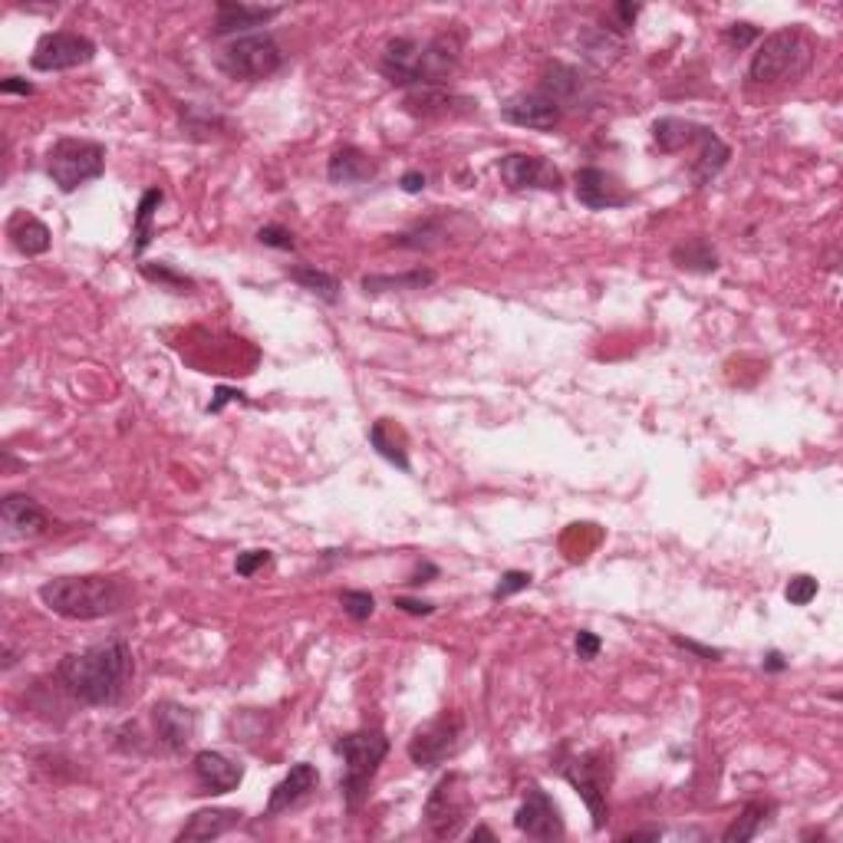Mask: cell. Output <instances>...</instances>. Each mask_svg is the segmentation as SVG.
<instances>
[{"label": "cell", "mask_w": 843, "mask_h": 843, "mask_svg": "<svg viewBox=\"0 0 843 843\" xmlns=\"http://www.w3.org/2000/svg\"><path fill=\"white\" fill-rule=\"evenodd\" d=\"M471 811V794H468V778L458 771H448L428 794L425 801V828L438 841H451L461 834L465 821Z\"/></svg>", "instance_id": "9c48e42d"}, {"label": "cell", "mask_w": 843, "mask_h": 843, "mask_svg": "<svg viewBox=\"0 0 843 843\" xmlns=\"http://www.w3.org/2000/svg\"><path fill=\"white\" fill-rule=\"evenodd\" d=\"M461 738H465V718L461 711H438L435 718H428L425 725H419L409 738V761L422 768V771H431L438 764H445L448 758H455V751L461 748Z\"/></svg>", "instance_id": "ba28073f"}, {"label": "cell", "mask_w": 843, "mask_h": 843, "mask_svg": "<svg viewBox=\"0 0 843 843\" xmlns=\"http://www.w3.org/2000/svg\"><path fill=\"white\" fill-rule=\"evenodd\" d=\"M573 649H576V659L593 663V659L600 656V649H603V639H600L596 633H590V629H580V633L573 636Z\"/></svg>", "instance_id": "f6af8a7d"}, {"label": "cell", "mask_w": 843, "mask_h": 843, "mask_svg": "<svg viewBox=\"0 0 843 843\" xmlns=\"http://www.w3.org/2000/svg\"><path fill=\"white\" fill-rule=\"evenodd\" d=\"M393 606L403 610V613H409V616H431V613H435V603H431V600H416V596H396Z\"/></svg>", "instance_id": "7dc6e473"}, {"label": "cell", "mask_w": 843, "mask_h": 843, "mask_svg": "<svg viewBox=\"0 0 843 843\" xmlns=\"http://www.w3.org/2000/svg\"><path fill=\"white\" fill-rule=\"evenodd\" d=\"M613 751L610 748H590L580 751L573 758H566L561 764L563 781L580 794V801L586 804L590 818H593V831H603L610 821V784H613Z\"/></svg>", "instance_id": "5b68a950"}, {"label": "cell", "mask_w": 843, "mask_h": 843, "mask_svg": "<svg viewBox=\"0 0 843 843\" xmlns=\"http://www.w3.org/2000/svg\"><path fill=\"white\" fill-rule=\"evenodd\" d=\"M0 524L7 541H27V538L46 534L53 528V518L37 498L13 491V495H3L0 501Z\"/></svg>", "instance_id": "ac0fdd59"}, {"label": "cell", "mask_w": 843, "mask_h": 843, "mask_svg": "<svg viewBox=\"0 0 843 843\" xmlns=\"http://www.w3.org/2000/svg\"><path fill=\"white\" fill-rule=\"evenodd\" d=\"M435 576H438V566H435L431 561H422L419 566L413 570V576H409V586H416V590H419V586H425V583H431Z\"/></svg>", "instance_id": "f907efd6"}, {"label": "cell", "mask_w": 843, "mask_h": 843, "mask_svg": "<svg viewBox=\"0 0 843 843\" xmlns=\"http://www.w3.org/2000/svg\"><path fill=\"white\" fill-rule=\"evenodd\" d=\"M283 7H258V3H241V0H218L215 3V23L211 33L215 37H248L258 33V27H268L271 20H278Z\"/></svg>", "instance_id": "d6986e66"}, {"label": "cell", "mask_w": 843, "mask_h": 843, "mask_svg": "<svg viewBox=\"0 0 843 843\" xmlns=\"http://www.w3.org/2000/svg\"><path fill=\"white\" fill-rule=\"evenodd\" d=\"M673 646H676V649H683V653H689V656H696V659H702V663H718V659L725 656L721 649H715V646H702V643L686 639V636H673Z\"/></svg>", "instance_id": "bcb514c9"}, {"label": "cell", "mask_w": 843, "mask_h": 843, "mask_svg": "<svg viewBox=\"0 0 843 843\" xmlns=\"http://www.w3.org/2000/svg\"><path fill=\"white\" fill-rule=\"evenodd\" d=\"M271 561H274L271 551H244V554H238V561H235V573H238V576H254L258 570H264Z\"/></svg>", "instance_id": "ee69618b"}, {"label": "cell", "mask_w": 843, "mask_h": 843, "mask_svg": "<svg viewBox=\"0 0 843 843\" xmlns=\"http://www.w3.org/2000/svg\"><path fill=\"white\" fill-rule=\"evenodd\" d=\"M403 110L416 119H455V116L478 113V100L455 93L448 86H416V90H406Z\"/></svg>", "instance_id": "e0dca14e"}, {"label": "cell", "mask_w": 843, "mask_h": 843, "mask_svg": "<svg viewBox=\"0 0 843 843\" xmlns=\"http://www.w3.org/2000/svg\"><path fill=\"white\" fill-rule=\"evenodd\" d=\"M419 37H393V40L383 46L379 73L386 76V83H393V86H399V90H416V83H419Z\"/></svg>", "instance_id": "603a6c76"}, {"label": "cell", "mask_w": 843, "mask_h": 843, "mask_svg": "<svg viewBox=\"0 0 843 843\" xmlns=\"http://www.w3.org/2000/svg\"><path fill=\"white\" fill-rule=\"evenodd\" d=\"M162 201H165V191H162L158 185H152V188L142 191L139 208H136V221H133V254H136V258L145 254V248H148L152 238H155V215H158Z\"/></svg>", "instance_id": "d590c367"}, {"label": "cell", "mask_w": 843, "mask_h": 843, "mask_svg": "<svg viewBox=\"0 0 843 843\" xmlns=\"http://www.w3.org/2000/svg\"><path fill=\"white\" fill-rule=\"evenodd\" d=\"M103 171H106V145L103 142L63 136L46 152V175L63 195H73L83 185L103 178Z\"/></svg>", "instance_id": "8992f818"}, {"label": "cell", "mask_w": 843, "mask_h": 843, "mask_svg": "<svg viewBox=\"0 0 843 843\" xmlns=\"http://www.w3.org/2000/svg\"><path fill=\"white\" fill-rule=\"evenodd\" d=\"M818 593H821V583H818L811 573H798V576H791L788 586H784V600H788L791 606H808Z\"/></svg>", "instance_id": "f35d334b"}, {"label": "cell", "mask_w": 843, "mask_h": 843, "mask_svg": "<svg viewBox=\"0 0 843 843\" xmlns=\"http://www.w3.org/2000/svg\"><path fill=\"white\" fill-rule=\"evenodd\" d=\"M761 669H764V673H784V669H788V659H784L778 649H771V653H764Z\"/></svg>", "instance_id": "f5cc1de1"}, {"label": "cell", "mask_w": 843, "mask_h": 843, "mask_svg": "<svg viewBox=\"0 0 843 843\" xmlns=\"http://www.w3.org/2000/svg\"><path fill=\"white\" fill-rule=\"evenodd\" d=\"M152 728H155V741L162 751L181 754L195 741L198 715H195V708L175 702V699H158L152 705Z\"/></svg>", "instance_id": "2e32d148"}, {"label": "cell", "mask_w": 843, "mask_h": 843, "mask_svg": "<svg viewBox=\"0 0 843 843\" xmlns=\"http://www.w3.org/2000/svg\"><path fill=\"white\" fill-rule=\"evenodd\" d=\"M0 93H3V96H33L37 86L27 83L23 76H3V80H0Z\"/></svg>", "instance_id": "c3c4849f"}, {"label": "cell", "mask_w": 843, "mask_h": 843, "mask_svg": "<svg viewBox=\"0 0 843 843\" xmlns=\"http://www.w3.org/2000/svg\"><path fill=\"white\" fill-rule=\"evenodd\" d=\"M376 162L363 152V148H356V145H340V148H333V155H330V162H326V178H330V185H366V181H373L376 178Z\"/></svg>", "instance_id": "d4e9b609"}, {"label": "cell", "mask_w": 843, "mask_h": 843, "mask_svg": "<svg viewBox=\"0 0 843 843\" xmlns=\"http://www.w3.org/2000/svg\"><path fill=\"white\" fill-rule=\"evenodd\" d=\"M514 828L531 841H561L563 831H566L558 801L541 784L528 788V794L514 814Z\"/></svg>", "instance_id": "9a60e30c"}, {"label": "cell", "mask_w": 843, "mask_h": 843, "mask_svg": "<svg viewBox=\"0 0 843 843\" xmlns=\"http://www.w3.org/2000/svg\"><path fill=\"white\" fill-rule=\"evenodd\" d=\"M659 837H663V831H656V828H653V831H633V834H623L620 841L633 843V841H659Z\"/></svg>", "instance_id": "db71d44e"}, {"label": "cell", "mask_w": 843, "mask_h": 843, "mask_svg": "<svg viewBox=\"0 0 843 843\" xmlns=\"http://www.w3.org/2000/svg\"><path fill=\"white\" fill-rule=\"evenodd\" d=\"M669 261L686 271V274H715L721 268V254L718 248L705 238V235H693V238H683L679 244H673L669 251Z\"/></svg>", "instance_id": "484cf974"}, {"label": "cell", "mask_w": 843, "mask_h": 843, "mask_svg": "<svg viewBox=\"0 0 843 843\" xmlns=\"http://www.w3.org/2000/svg\"><path fill=\"white\" fill-rule=\"evenodd\" d=\"M40 603L73 623H93L106 616H119L136 603V586L126 576H103V573H86V576H56L46 580L37 590Z\"/></svg>", "instance_id": "7a4b0ae2"}, {"label": "cell", "mask_w": 843, "mask_h": 843, "mask_svg": "<svg viewBox=\"0 0 843 843\" xmlns=\"http://www.w3.org/2000/svg\"><path fill=\"white\" fill-rule=\"evenodd\" d=\"M573 195L583 208L590 211H613V208H626L633 205V191L606 168L596 165H583L573 175Z\"/></svg>", "instance_id": "5bb4252c"}, {"label": "cell", "mask_w": 843, "mask_h": 843, "mask_svg": "<svg viewBox=\"0 0 843 843\" xmlns=\"http://www.w3.org/2000/svg\"><path fill=\"white\" fill-rule=\"evenodd\" d=\"M725 40H728L731 46L745 50V46H751L754 40H761V30H758L754 23H748V20H738V23L725 27Z\"/></svg>", "instance_id": "7bdbcfd3"}, {"label": "cell", "mask_w": 843, "mask_h": 843, "mask_svg": "<svg viewBox=\"0 0 843 843\" xmlns=\"http://www.w3.org/2000/svg\"><path fill=\"white\" fill-rule=\"evenodd\" d=\"M814 66V43L801 27H781L768 33L748 63V83L754 86H778L798 83Z\"/></svg>", "instance_id": "3957f363"}, {"label": "cell", "mask_w": 843, "mask_h": 843, "mask_svg": "<svg viewBox=\"0 0 843 843\" xmlns=\"http://www.w3.org/2000/svg\"><path fill=\"white\" fill-rule=\"evenodd\" d=\"M771 818H774V804H771V801H748V804L738 811V818L725 828L721 841L725 843L754 841V837L761 834V828H768V824H771Z\"/></svg>", "instance_id": "f546056e"}, {"label": "cell", "mask_w": 843, "mask_h": 843, "mask_svg": "<svg viewBox=\"0 0 843 843\" xmlns=\"http://www.w3.org/2000/svg\"><path fill=\"white\" fill-rule=\"evenodd\" d=\"M580 46L590 63L596 66H613L623 56V37H616L606 27H583L580 30Z\"/></svg>", "instance_id": "e575fe53"}, {"label": "cell", "mask_w": 843, "mask_h": 843, "mask_svg": "<svg viewBox=\"0 0 843 843\" xmlns=\"http://www.w3.org/2000/svg\"><path fill=\"white\" fill-rule=\"evenodd\" d=\"M281 43L271 33H248V37H235L231 43H225L215 53L218 70L228 80H241V83H264L271 80L283 66Z\"/></svg>", "instance_id": "52a82bcc"}, {"label": "cell", "mask_w": 843, "mask_h": 843, "mask_svg": "<svg viewBox=\"0 0 843 843\" xmlns=\"http://www.w3.org/2000/svg\"><path fill=\"white\" fill-rule=\"evenodd\" d=\"M139 274L148 283L162 287V290H171V293H195V281L188 274H181L178 268L165 264V261H145L139 264Z\"/></svg>", "instance_id": "8d00e7d4"}, {"label": "cell", "mask_w": 843, "mask_h": 843, "mask_svg": "<svg viewBox=\"0 0 843 843\" xmlns=\"http://www.w3.org/2000/svg\"><path fill=\"white\" fill-rule=\"evenodd\" d=\"M538 93H544L551 103H558L563 113L566 110H593L603 96L600 83L586 70H580L573 63H563V60H551L544 66Z\"/></svg>", "instance_id": "30bf717a"}, {"label": "cell", "mask_w": 843, "mask_h": 843, "mask_svg": "<svg viewBox=\"0 0 843 843\" xmlns=\"http://www.w3.org/2000/svg\"><path fill=\"white\" fill-rule=\"evenodd\" d=\"M425 171H419V168H413V171H406L403 178H399V188L406 191V195H419V191H425Z\"/></svg>", "instance_id": "681fc988"}, {"label": "cell", "mask_w": 843, "mask_h": 843, "mask_svg": "<svg viewBox=\"0 0 843 843\" xmlns=\"http://www.w3.org/2000/svg\"><path fill=\"white\" fill-rule=\"evenodd\" d=\"M241 811H235V808H205V811H195L188 821H185V828L175 834V841L178 843H198V841H218V837H225V834H231V831H238L241 828Z\"/></svg>", "instance_id": "cb8c5ba5"}, {"label": "cell", "mask_w": 843, "mask_h": 843, "mask_svg": "<svg viewBox=\"0 0 843 843\" xmlns=\"http://www.w3.org/2000/svg\"><path fill=\"white\" fill-rule=\"evenodd\" d=\"M258 241H261L264 248H274V251H293V248H296L293 231L283 228V225H264V228H258Z\"/></svg>", "instance_id": "b9f144b4"}, {"label": "cell", "mask_w": 843, "mask_h": 843, "mask_svg": "<svg viewBox=\"0 0 843 843\" xmlns=\"http://www.w3.org/2000/svg\"><path fill=\"white\" fill-rule=\"evenodd\" d=\"M96 60V43L86 33H73V30H53L43 33L30 53V66L37 73H63V70H76Z\"/></svg>", "instance_id": "8fae6325"}, {"label": "cell", "mask_w": 843, "mask_h": 843, "mask_svg": "<svg viewBox=\"0 0 843 843\" xmlns=\"http://www.w3.org/2000/svg\"><path fill=\"white\" fill-rule=\"evenodd\" d=\"M340 606L353 623H366L376 613V596L370 590H343L340 593Z\"/></svg>", "instance_id": "74e56055"}, {"label": "cell", "mask_w": 843, "mask_h": 843, "mask_svg": "<svg viewBox=\"0 0 843 843\" xmlns=\"http://www.w3.org/2000/svg\"><path fill=\"white\" fill-rule=\"evenodd\" d=\"M438 281V274L431 268H413L406 274H366L360 287L366 293H403V290H428Z\"/></svg>", "instance_id": "d6a6232c"}, {"label": "cell", "mask_w": 843, "mask_h": 843, "mask_svg": "<svg viewBox=\"0 0 843 843\" xmlns=\"http://www.w3.org/2000/svg\"><path fill=\"white\" fill-rule=\"evenodd\" d=\"M448 238H451L448 218H425L416 228H409L403 235H393V244L406 248V251H435V248L448 244Z\"/></svg>", "instance_id": "1f68e13d"}, {"label": "cell", "mask_w": 843, "mask_h": 843, "mask_svg": "<svg viewBox=\"0 0 843 843\" xmlns=\"http://www.w3.org/2000/svg\"><path fill=\"white\" fill-rule=\"evenodd\" d=\"M461 53H465L461 30H438L435 37L422 40L419 83L416 86H448V80L461 66Z\"/></svg>", "instance_id": "4fadbf2b"}, {"label": "cell", "mask_w": 843, "mask_h": 843, "mask_svg": "<svg viewBox=\"0 0 843 843\" xmlns=\"http://www.w3.org/2000/svg\"><path fill=\"white\" fill-rule=\"evenodd\" d=\"M370 445L389 461L396 465L399 471H413V461H409V441H406V431L396 425L393 419H376L370 425Z\"/></svg>", "instance_id": "83f0119b"}, {"label": "cell", "mask_w": 843, "mask_h": 843, "mask_svg": "<svg viewBox=\"0 0 843 843\" xmlns=\"http://www.w3.org/2000/svg\"><path fill=\"white\" fill-rule=\"evenodd\" d=\"M699 136H702V123H693V119H683V116H663V119L653 123V139L669 155L696 145Z\"/></svg>", "instance_id": "4dcf8cb0"}, {"label": "cell", "mask_w": 843, "mask_h": 843, "mask_svg": "<svg viewBox=\"0 0 843 843\" xmlns=\"http://www.w3.org/2000/svg\"><path fill=\"white\" fill-rule=\"evenodd\" d=\"M468 837H471V841H491V843L498 841V837H495V831H488V828H475Z\"/></svg>", "instance_id": "9f6ffc18"}, {"label": "cell", "mask_w": 843, "mask_h": 843, "mask_svg": "<svg viewBox=\"0 0 843 843\" xmlns=\"http://www.w3.org/2000/svg\"><path fill=\"white\" fill-rule=\"evenodd\" d=\"M320 788V771L310 764V761H296L290 771H287V778H283L281 784L271 791V798H268V808H264V818L268 821H274V818H281L287 811H293V808H300L303 801H310L313 798V791Z\"/></svg>", "instance_id": "7402d4cb"}, {"label": "cell", "mask_w": 843, "mask_h": 843, "mask_svg": "<svg viewBox=\"0 0 843 843\" xmlns=\"http://www.w3.org/2000/svg\"><path fill=\"white\" fill-rule=\"evenodd\" d=\"M283 274L296 283V287H303L306 293L320 296L323 303H340V290H343V287H340V281H336L330 271H320L316 264H306V261H300V264H290Z\"/></svg>", "instance_id": "836d02e7"}, {"label": "cell", "mask_w": 843, "mask_h": 843, "mask_svg": "<svg viewBox=\"0 0 843 843\" xmlns=\"http://www.w3.org/2000/svg\"><path fill=\"white\" fill-rule=\"evenodd\" d=\"M191 774H195V784L201 788V794H228V791L241 788L244 764L221 754V751L205 748L191 758Z\"/></svg>", "instance_id": "ffe728a7"}, {"label": "cell", "mask_w": 843, "mask_h": 843, "mask_svg": "<svg viewBox=\"0 0 843 843\" xmlns=\"http://www.w3.org/2000/svg\"><path fill=\"white\" fill-rule=\"evenodd\" d=\"M501 119L518 126V129H538V133H551L563 119V110L558 103H551L544 93L531 90V93H518L501 106Z\"/></svg>", "instance_id": "44dd1931"}, {"label": "cell", "mask_w": 843, "mask_h": 843, "mask_svg": "<svg viewBox=\"0 0 843 843\" xmlns=\"http://www.w3.org/2000/svg\"><path fill=\"white\" fill-rule=\"evenodd\" d=\"M136 676V659L126 639H106L83 653H70L56 666L60 689L80 705L113 708L126 699Z\"/></svg>", "instance_id": "6da1fadb"}, {"label": "cell", "mask_w": 843, "mask_h": 843, "mask_svg": "<svg viewBox=\"0 0 843 843\" xmlns=\"http://www.w3.org/2000/svg\"><path fill=\"white\" fill-rule=\"evenodd\" d=\"M531 583H534V576H531L528 570H508V573H501V580L495 583L491 600H508V596H514V593L528 590Z\"/></svg>", "instance_id": "60d3db41"}, {"label": "cell", "mask_w": 843, "mask_h": 843, "mask_svg": "<svg viewBox=\"0 0 843 843\" xmlns=\"http://www.w3.org/2000/svg\"><path fill=\"white\" fill-rule=\"evenodd\" d=\"M333 751L343 758L340 798H343L346 811L356 814L366 804L370 788L379 774V764L389 754V738L379 728H360V731H350V735L336 738Z\"/></svg>", "instance_id": "277c9868"}, {"label": "cell", "mask_w": 843, "mask_h": 843, "mask_svg": "<svg viewBox=\"0 0 843 843\" xmlns=\"http://www.w3.org/2000/svg\"><path fill=\"white\" fill-rule=\"evenodd\" d=\"M728 158H731V145L721 139L711 126H702L699 155H696V162H693V181H696V188L708 185V181L728 165Z\"/></svg>", "instance_id": "f1b7e54d"}, {"label": "cell", "mask_w": 843, "mask_h": 843, "mask_svg": "<svg viewBox=\"0 0 843 843\" xmlns=\"http://www.w3.org/2000/svg\"><path fill=\"white\" fill-rule=\"evenodd\" d=\"M235 399L241 403V399H244V393H238V389H225V386H221V389H218V396H215V403L208 406V413H221V409H225V403H235Z\"/></svg>", "instance_id": "816d5d0a"}, {"label": "cell", "mask_w": 843, "mask_h": 843, "mask_svg": "<svg viewBox=\"0 0 843 843\" xmlns=\"http://www.w3.org/2000/svg\"><path fill=\"white\" fill-rule=\"evenodd\" d=\"M639 13H643L639 3H629V0L613 3V7H610V27H606V30H613L616 37H626V33L633 30V23H636Z\"/></svg>", "instance_id": "ab89813d"}, {"label": "cell", "mask_w": 843, "mask_h": 843, "mask_svg": "<svg viewBox=\"0 0 843 843\" xmlns=\"http://www.w3.org/2000/svg\"><path fill=\"white\" fill-rule=\"evenodd\" d=\"M498 175H501V181L511 191H528V188H534V191H561L563 188L561 168L551 158L534 155V152H508V155H501Z\"/></svg>", "instance_id": "7c38bea8"}, {"label": "cell", "mask_w": 843, "mask_h": 843, "mask_svg": "<svg viewBox=\"0 0 843 843\" xmlns=\"http://www.w3.org/2000/svg\"><path fill=\"white\" fill-rule=\"evenodd\" d=\"M7 238H10V244H13L23 258H40V254H46L50 244H53L50 228H46L37 215H27V211L10 215V221H7Z\"/></svg>", "instance_id": "4316f807"}, {"label": "cell", "mask_w": 843, "mask_h": 843, "mask_svg": "<svg viewBox=\"0 0 843 843\" xmlns=\"http://www.w3.org/2000/svg\"><path fill=\"white\" fill-rule=\"evenodd\" d=\"M13 666H17V653H13L10 646H3V663H0V669H3V673H10Z\"/></svg>", "instance_id": "11a10c76"}]
</instances>
